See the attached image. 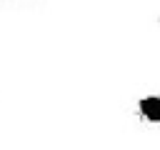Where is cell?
Returning <instances> with one entry per match:
<instances>
[{
    "label": "cell",
    "instance_id": "6da1fadb",
    "mask_svg": "<svg viewBox=\"0 0 160 150\" xmlns=\"http://www.w3.org/2000/svg\"><path fill=\"white\" fill-rule=\"evenodd\" d=\"M135 115L145 125H160V92H148V95L138 98Z\"/></svg>",
    "mask_w": 160,
    "mask_h": 150
}]
</instances>
